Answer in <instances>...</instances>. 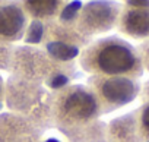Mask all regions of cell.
Segmentation results:
<instances>
[{"mask_svg":"<svg viewBox=\"0 0 149 142\" xmlns=\"http://www.w3.org/2000/svg\"><path fill=\"white\" fill-rule=\"evenodd\" d=\"M64 113L73 119H88L97 110V101L92 94L76 90L67 95L64 101Z\"/></svg>","mask_w":149,"mask_h":142,"instance_id":"4","label":"cell"},{"mask_svg":"<svg viewBox=\"0 0 149 142\" xmlns=\"http://www.w3.org/2000/svg\"><path fill=\"white\" fill-rule=\"evenodd\" d=\"M24 27V13L15 6L0 9V35H15Z\"/></svg>","mask_w":149,"mask_h":142,"instance_id":"5","label":"cell"},{"mask_svg":"<svg viewBox=\"0 0 149 142\" xmlns=\"http://www.w3.org/2000/svg\"><path fill=\"white\" fill-rule=\"evenodd\" d=\"M133 6L123 18L124 32L134 38L149 37V2H129Z\"/></svg>","mask_w":149,"mask_h":142,"instance_id":"2","label":"cell"},{"mask_svg":"<svg viewBox=\"0 0 149 142\" xmlns=\"http://www.w3.org/2000/svg\"><path fill=\"white\" fill-rule=\"evenodd\" d=\"M101 92L107 98V101L116 104H126L134 98L137 92V84L132 79L116 76L105 79L101 85Z\"/></svg>","mask_w":149,"mask_h":142,"instance_id":"3","label":"cell"},{"mask_svg":"<svg viewBox=\"0 0 149 142\" xmlns=\"http://www.w3.org/2000/svg\"><path fill=\"white\" fill-rule=\"evenodd\" d=\"M97 69L107 75L137 76L142 72L140 59L136 50L121 40L104 43L95 53Z\"/></svg>","mask_w":149,"mask_h":142,"instance_id":"1","label":"cell"},{"mask_svg":"<svg viewBox=\"0 0 149 142\" xmlns=\"http://www.w3.org/2000/svg\"><path fill=\"white\" fill-rule=\"evenodd\" d=\"M32 8L31 10L35 12L37 15H44V13H50L54 10V8L57 6L56 2H34V3H29Z\"/></svg>","mask_w":149,"mask_h":142,"instance_id":"6","label":"cell"},{"mask_svg":"<svg viewBox=\"0 0 149 142\" xmlns=\"http://www.w3.org/2000/svg\"><path fill=\"white\" fill-rule=\"evenodd\" d=\"M140 132L143 138L149 139V103L145 104L140 113Z\"/></svg>","mask_w":149,"mask_h":142,"instance_id":"7","label":"cell"}]
</instances>
